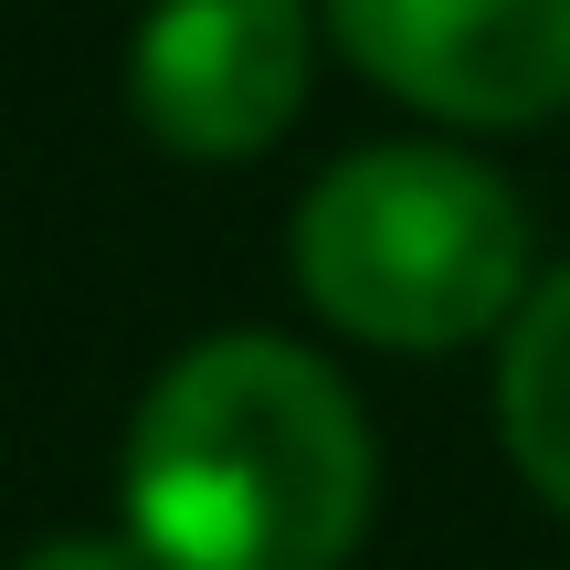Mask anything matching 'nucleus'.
<instances>
[{"label":"nucleus","instance_id":"1","mask_svg":"<svg viewBox=\"0 0 570 570\" xmlns=\"http://www.w3.org/2000/svg\"><path fill=\"white\" fill-rule=\"evenodd\" d=\"M117 508L159 570H348L381 508V444L317 348L223 327L138 391Z\"/></svg>","mask_w":570,"mask_h":570},{"label":"nucleus","instance_id":"2","mask_svg":"<svg viewBox=\"0 0 570 570\" xmlns=\"http://www.w3.org/2000/svg\"><path fill=\"white\" fill-rule=\"evenodd\" d=\"M529 202L497 180L487 159L444 138H381L317 169L285 223V265L296 296L317 306L338 338L402 348V360H444L475 348L529 306Z\"/></svg>","mask_w":570,"mask_h":570},{"label":"nucleus","instance_id":"3","mask_svg":"<svg viewBox=\"0 0 570 570\" xmlns=\"http://www.w3.org/2000/svg\"><path fill=\"white\" fill-rule=\"evenodd\" d=\"M317 0H159L127 32V117L169 159H265L317 75Z\"/></svg>","mask_w":570,"mask_h":570},{"label":"nucleus","instance_id":"4","mask_svg":"<svg viewBox=\"0 0 570 570\" xmlns=\"http://www.w3.org/2000/svg\"><path fill=\"white\" fill-rule=\"evenodd\" d=\"M327 42L433 127H539L570 106V0H317Z\"/></svg>","mask_w":570,"mask_h":570},{"label":"nucleus","instance_id":"5","mask_svg":"<svg viewBox=\"0 0 570 570\" xmlns=\"http://www.w3.org/2000/svg\"><path fill=\"white\" fill-rule=\"evenodd\" d=\"M497 444L539 508L570 518V265L539 275L529 306L497 327Z\"/></svg>","mask_w":570,"mask_h":570},{"label":"nucleus","instance_id":"6","mask_svg":"<svg viewBox=\"0 0 570 570\" xmlns=\"http://www.w3.org/2000/svg\"><path fill=\"white\" fill-rule=\"evenodd\" d=\"M11 570H159V560L138 550V529H63L42 550H21Z\"/></svg>","mask_w":570,"mask_h":570}]
</instances>
